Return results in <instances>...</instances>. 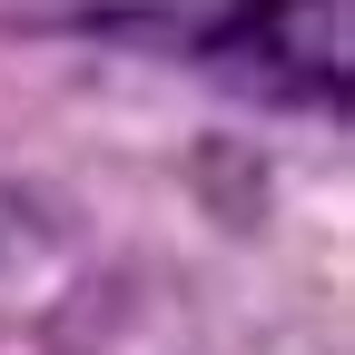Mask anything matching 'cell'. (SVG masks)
<instances>
[{"instance_id":"cell-1","label":"cell","mask_w":355,"mask_h":355,"mask_svg":"<svg viewBox=\"0 0 355 355\" xmlns=\"http://www.w3.org/2000/svg\"><path fill=\"white\" fill-rule=\"evenodd\" d=\"M355 0H237L217 20V69H237L266 99L296 109H345L355 79Z\"/></svg>"}]
</instances>
